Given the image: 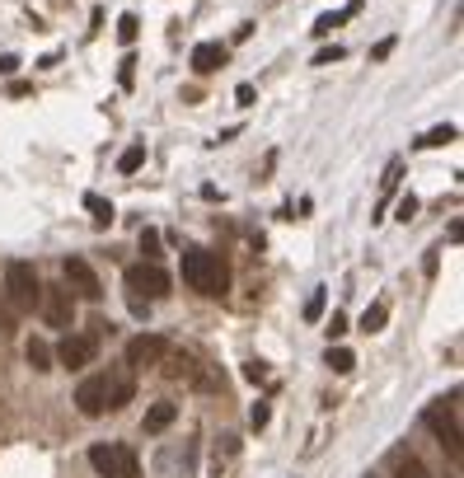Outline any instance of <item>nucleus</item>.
Wrapping results in <instances>:
<instances>
[{
	"instance_id": "72a5a7b5",
	"label": "nucleus",
	"mask_w": 464,
	"mask_h": 478,
	"mask_svg": "<svg viewBox=\"0 0 464 478\" xmlns=\"http://www.w3.org/2000/svg\"><path fill=\"white\" fill-rule=\"evenodd\" d=\"M366 478H375V473H366Z\"/></svg>"
},
{
	"instance_id": "c85d7f7f",
	"label": "nucleus",
	"mask_w": 464,
	"mask_h": 478,
	"mask_svg": "<svg viewBox=\"0 0 464 478\" xmlns=\"http://www.w3.org/2000/svg\"><path fill=\"white\" fill-rule=\"evenodd\" d=\"M343 333H347V315H334V319H329V343H338Z\"/></svg>"
},
{
	"instance_id": "4468645a",
	"label": "nucleus",
	"mask_w": 464,
	"mask_h": 478,
	"mask_svg": "<svg viewBox=\"0 0 464 478\" xmlns=\"http://www.w3.org/2000/svg\"><path fill=\"white\" fill-rule=\"evenodd\" d=\"M399 179H403V160H390V169H385V179H380V207H375V216H371V220H380V216H385V207H390V197L399 192Z\"/></svg>"
},
{
	"instance_id": "2eb2a0df",
	"label": "nucleus",
	"mask_w": 464,
	"mask_h": 478,
	"mask_svg": "<svg viewBox=\"0 0 464 478\" xmlns=\"http://www.w3.org/2000/svg\"><path fill=\"white\" fill-rule=\"evenodd\" d=\"M174 417H179V404H155V408L146 413V422H141V427H146L150 436H160V432H165Z\"/></svg>"
},
{
	"instance_id": "7c9ffc66",
	"label": "nucleus",
	"mask_w": 464,
	"mask_h": 478,
	"mask_svg": "<svg viewBox=\"0 0 464 478\" xmlns=\"http://www.w3.org/2000/svg\"><path fill=\"white\" fill-rule=\"evenodd\" d=\"M19 71V56H0V75H14Z\"/></svg>"
},
{
	"instance_id": "f03ea898",
	"label": "nucleus",
	"mask_w": 464,
	"mask_h": 478,
	"mask_svg": "<svg viewBox=\"0 0 464 478\" xmlns=\"http://www.w3.org/2000/svg\"><path fill=\"white\" fill-rule=\"evenodd\" d=\"M38 296H43L38 268L24 263V259H10L5 263V305L14 309V315H29V309H38Z\"/></svg>"
},
{
	"instance_id": "dca6fc26",
	"label": "nucleus",
	"mask_w": 464,
	"mask_h": 478,
	"mask_svg": "<svg viewBox=\"0 0 464 478\" xmlns=\"http://www.w3.org/2000/svg\"><path fill=\"white\" fill-rule=\"evenodd\" d=\"M165 376L169 380H198V366H193V356H183V352H165Z\"/></svg>"
},
{
	"instance_id": "5701e85b",
	"label": "nucleus",
	"mask_w": 464,
	"mask_h": 478,
	"mask_svg": "<svg viewBox=\"0 0 464 478\" xmlns=\"http://www.w3.org/2000/svg\"><path fill=\"white\" fill-rule=\"evenodd\" d=\"M347 15H357V0H352V5H347L343 15H324V19H314V38H329V34H334V28H338Z\"/></svg>"
},
{
	"instance_id": "f3484780",
	"label": "nucleus",
	"mask_w": 464,
	"mask_h": 478,
	"mask_svg": "<svg viewBox=\"0 0 464 478\" xmlns=\"http://www.w3.org/2000/svg\"><path fill=\"white\" fill-rule=\"evenodd\" d=\"M85 211L94 216V225H113V202H108V197H99V192H85Z\"/></svg>"
},
{
	"instance_id": "1a4fd4ad",
	"label": "nucleus",
	"mask_w": 464,
	"mask_h": 478,
	"mask_svg": "<svg viewBox=\"0 0 464 478\" xmlns=\"http://www.w3.org/2000/svg\"><path fill=\"white\" fill-rule=\"evenodd\" d=\"M169 352V343L160 333H136L127 343V371H146V366H160Z\"/></svg>"
},
{
	"instance_id": "c756f323",
	"label": "nucleus",
	"mask_w": 464,
	"mask_h": 478,
	"mask_svg": "<svg viewBox=\"0 0 464 478\" xmlns=\"http://www.w3.org/2000/svg\"><path fill=\"white\" fill-rule=\"evenodd\" d=\"M235 99H239V103H244V108H249V103H254V99H258V94H254V84H239V90H235Z\"/></svg>"
},
{
	"instance_id": "423d86ee",
	"label": "nucleus",
	"mask_w": 464,
	"mask_h": 478,
	"mask_svg": "<svg viewBox=\"0 0 464 478\" xmlns=\"http://www.w3.org/2000/svg\"><path fill=\"white\" fill-rule=\"evenodd\" d=\"M99 356V337L94 333H66L57 352H52V361H62L66 371H85V366Z\"/></svg>"
},
{
	"instance_id": "f257e3e1",
	"label": "nucleus",
	"mask_w": 464,
	"mask_h": 478,
	"mask_svg": "<svg viewBox=\"0 0 464 478\" xmlns=\"http://www.w3.org/2000/svg\"><path fill=\"white\" fill-rule=\"evenodd\" d=\"M183 281L211 300L230 291V272L221 263V253H207V249H183Z\"/></svg>"
},
{
	"instance_id": "ddd939ff",
	"label": "nucleus",
	"mask_w": 464,
	"mask_h": 478,
	"mask_svg": "<svg viewBox=\"0 0 464 478\" xmlns=\"http://www.w3.org/2000/svg\"><path fill=\"white\" fill-rule=\"evenodd\" d=\"M390 469H394V478H431L413 450H390Z\"/></svg>"
},
{
	"instance_id": "cd10ccee",
	"label": "nucleus",
	"mask_w": 464,
	"mask_h": 478,
	"mask_svg": "<svg viewBox=\"0 0 464 478\" xmlns=\"http://www.w3.org/2000/svg\"><path fill=\"white\" fill-rule=\"evenodd\" d=\"M319 315H324V287H319V291L305 300V319H319Z\"/></svg>"
},
{
	"instance_id": "393cba45",
	"label": "nucleus",
	"mask_w": 464,
	"mask_h": 478,
	"mask_svg": "<svg viewBox=\"0 0 464 478\" xmlns=\"http://www.w3.org/2000/svg\"><path fill=\"white\" fill-rule=\"evenodd\" d=\"M141 253L146 263H160V230H141Z\"/></svg>"
},
{
	"instance_id": "20e7f679",
	"label": "nucleus",
	"mask_w": 464,
	"mask_h": 478,
	"mask_svg": "<svg viewBox=\"0 0 464 478\" xmlns=\"http://www.w3.org/2000/svg\"><path fill=\"white\" fill-rule=\"evenodd\" d=\"M127 291H131V300H165L169 296V287H174V281H169V272L165 268H160V263H131L127 268Z\"/></svg>"
},
{
	"instance_id": "a211bd4d",
	"label": "nucleus",
	"mask_w": 464,
	"mask_h": 478,
	"mask_svg": "<svg viewBox=\"0 0 464 478\" xmlns=\"http://www.w3.org/2000/svg\"><path fill=\"white\" fill-rule=\"evenodd\" d=\"M24 356H29L34 371H52V347L43 343V337H29V347H24Z\"/></svg>"
},
{
	"instance_id": "aec40b11",
	"label": "nucleus",
	"mask_w": 464,
	"mask_h": 478,
	"mask_svg": "<svg viewBox=\"0 0 464 478\" xmlns=\"http://www.w3.org/2000/svg\"><path fill=\"white\" fill-rule=\"evenodd\" d=\"M385 319H390V305H385V300H375L366 315H362V333H380V328H385Z\"/></svg>"
},
{
	"instance_id": "bb28decb",
	"label": "nucleus",
	"mask_w": 464,
	"mask_h": 478,
	"mask_svg": "<svg viewBox=\"0 0 464 478\" xmlns=\"http://www.w3.org/2000/svg\"><path fill=\"white\" fill-rule=\"evenodd\" d=\"M343 56H347V52H343V47L334 43V47H324V52L314 56V66H334V62H343Z\"/></svg>"
},
{
	"instance_id": "412c9836",
	"label": "nucleus",
	"mask_w": 464,
	"mask_h": 478,
	"mask_svg": "<svg viewBox=\"0 0 464 478\" xmlns=\"http://www.w3.org/2000/svg\"><path fill=\"white\" fill-rule=\"evenodd\" d=\"M324 361H329V371H334V376H347L352 366H357V356H352L347 347H334V343H329V356H324Z\"/></svg>"
},
{
	"instance_id": "f8f14e48",
	"label": "nucleus",
	"mask_w": 464,
	"mask_h": 478,
	"mask_svg": "<svg viewBox=\"0 0 464 478\" xmlns=\"http://www.w3.org/2000/svg\"><path fill=\"white\" fill-rule=\"evenodd\" d=\"M226 56H230L226 43H198V47H193V71H198V75H211V71L226 66Z\"/></svg>"
},
{
	"instance_id": "a878e982",
	"label": "nucleus",
	"mask_w": 464,
	"mask_h": 478,
	"mask_svg": "<svg viewBox=\"0 0 464 478\" xmlns=\"http://www.w3.org/2000/svg\"><path fill=\"white\" fill-rule=\"evenodd\" d=\"M131 80H136V56H122V66H118V84H122V90H131Z\"/></svg>"
},
{
	"instance_id": "9d476101",
	"label": "nucleus",
	"mask_w": 464,
	"mask_h": 478,
	"mask_svg": "<svg viewBox=\"0 0 464 478\" xmlns=\"http://www.w3.org/2000/svg\"><path fill=\"white\" fill-rule=\"evenodd\" d=\"M75 408H80V417H103V413H108L103 376H85V380L75 385Z\"/></svg>"
},
{
	"instance_id": "2f4dec72",
	"label": "nucleus",
	"mask_w": 464,
	"mask_h": 478,
	"mask_svg": "<svg viewBox=\"0 0 464 478\" xmlns=\"http://www.w3.org/2000/svg\"><path fill=\"white\" fill-rule=\"evenodd\" d=\"M413 211H418V197H403V202H399V216L408 220V216H413Z\"/></svg>"
},
{
	"instance_id": "473e14b6",
	"label": "nucleus",
	"mask_w": 464,
	"mask_h": 478,
	"mask_svg": "<svg viewBox=\"0 0 464 478\" xmlns=\"http://www.w3.org/2000/svg\"><path fill=\"white\" fill-rule=\"evenodd\" d=\"M254 427H267V404H254Z\"/></svg>"
},
{
	"instance_id": "6ab92c4d",
	"label": "nucleus",
	"mask_w": 464,
	"mask_h": 478,
	"mask_svg": "<svg viewBox=\"0 0 464 478\" xmlns=\"http://www.w3.org/2000/svg\"><path fill=\"white\" fill-rule=\"evenodd\" d=\"M455 136H459V132L446 122V127H431V132H422V136H418V146H422V151H436V146H450Z\"/></svg>"
},
{
	"instance_id": "39448f33",
	"label": "nucleus",
	"mask_w": 464,
	"mask_h": 478,
	"mask_svg": "<svg viewBox=\"0 0 464 478\" xmlns=\"http://www.w3.org/2000/svg\"><path fill=\"white\" fill-rule=\"evenodd\" d=\"M422 427L441 441V450L450 460H459L464 455V445H459V413H455V404L450 408H441V404H427L422 408Z\"/></svg>"
},
{
	"instance_id": "7ed1b4c3",
	"label": "nucleus",
	"mask_w": 464,
	"mask_h": 478,
	"mask_svg": "<svg viewBox=\"0 0 464 478\" xmlns=\"http://www.w3.org/2000/svg\"><path fill=\"white\" fill-rule=\"evenodd\" d=\"M90 464H94L99 478H141V460H136V450L131 445H118V441L94 445L90 450Z\"/></svg>"
},
{
	"instance_id": "b1692460",
	"label": "nucleus",
	"mask_w": 464,
	"mask_h": 478,
	"mask_svg": "<svg viewBox=\"0 0 464 478\" xmlns=\"http://www.w3.org/2000/svg\"><path fill=\"white\" fill-rule=\"evenodd\" d=\"M136 34H141V19H136V15H122V19H118V38H122V43H136Z\"/></svg>"
},
{
	"instance_id": "4be33fe9",
	"label": "nucleus",
	"mask_w": 464,
	"mask_h": 478,
	"mask_svg": "<svg viewBox=\"0 0 464 478\" xmlns=\"http://www.w3.org/2000/svg\"><path fill=\"white\" fill-rule=\"evenodd\" d=\"M141 164H146V146H127V151L118 155V174H136Z\"/></svg>"
},
{
	"instance_id": "6e6552de",
	"label": "nucleus",
	"mask_w": 464,
	"mask_h": 478,
	"mask_svg": "<svg viewBox=\"0 0 464 478\" xmlns=\"http://www.w3.org/2000/svg\"><path fill=\"white\" fill-rule=\"evenodd\" d=\"M62 272H66V287H71L75 300H103V281H99V272L85 259H66Z\"/></svg>"
},
{
	"instance_id": "0eeeda50",
	"label": "nucleus",
	"mask_w": 464,
	"mask_h": 478,
	"mask_svg": "<svg viewBox=\"0 0 464 478\" xmlns=\"http://www.w3.org/2000/svg\"><path fill=\"white\" fill-rule=\"evenodd\" d=\"M38 309H43V319L52 328H71L75 324V296H71V287H43Z\"/></svg>"
},
{
	"instance_id": "9b49d317",
	"label": "nucleus",
	"mask_w": 464,
	"mask_h": 478,
	"mask_svg": "<svg viewBox=\"0 0 464 478\" xmlns=\"http://www.w3.org/2000/svg\"><path fill=\"white\" fill-rule=\"evenodd\" d=\"M103 389H108V413H118L136 399V376L127 371V366H118V371L103 376Z\"/></svg>"
}]
</instances>
